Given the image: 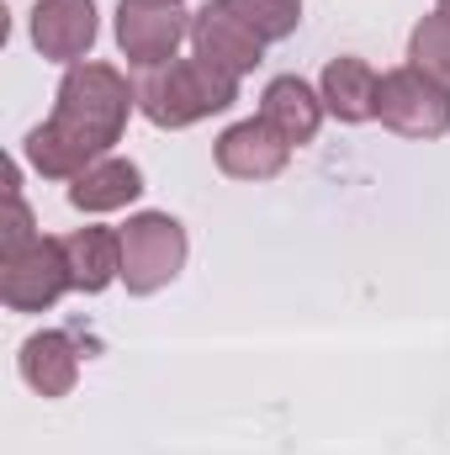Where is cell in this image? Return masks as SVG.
<instances>
[{
  "instance_id": "obj_14",
  "label": "cell",
  "mask_w": 450,
  "mask_h": 455,
  "mask_svg": "<svg viewBox=\"0 0 450 455\" xmlns=\"http://www.w3.org/2000/svg\"><path fill=\"white\" fill-rule=\"evenodd\" d=\"M138 191H143V175H138L133 159H101V164H91V170L69 186V202H75L80 212H117V207H127Z\"/></svg>"
},
{
  "instance_id": "obj_2",
  "label": "cell",
  "mask_w": 450,
  "mask_h": 455,
  "mask_svg": "<svg viewBox=\"0 0 450 455\" xmlns=\"http://www.w3.org/2000/svg\"><path fill=\"white\" fill-rule=\"evenodd\" d=\"M233 101H238V75L218 69L202 53L143 69V80H138V107L154 127H191L213 112H228Z\"/></svg>"
},
{
  "instance_id": "obj_18",
  "label": "cell",
  "mask_w": 450,
  "mask_h": 455,
  "mask_svg": "<svg viewBox=\"0 0 450 455\" xmlns=\"http://www.w3.org/2000/svg\"><path fill=\"white\" fill-rule=\"evenodd\" d=\"M435 5H440V16H446V21H450V0H435Z\"/></svg>"
},
{
  "instance_id": "obj_17",
  "label": "cell",
  "mask_w": 450,
  "mask_h": 455,
  "mask_svg": "<svg viewBox=\"0 0 450 455\" xmlns=\"http://www.w3.org/2000/svg\"><path fill=\"white\" fill-rule=\"evenodd\" d=\"M138 5H181V0H138Z\"/></svg>"
},
{
  "instance_id": "obj_12",
  "label": "cell",
  "mask_w": 450,
  "mask_h": 455,
  "mask_svg": "<svg viewBox=\"0 0 450 455\" xmlns=\"http://www.w3.org/2000/svg\"><path fill=\"white\" fill-rule=\"evenodd\" d=\"M64 254H69L75 291H107L122 275V233L112 228H75L64 238Z\"/></svg>"
},
{
  "instance_id": "obj_5",
  "label": "cell",
  "mask_w": 450,
  "mask_h": 455,
  "mask_svg": "<svg viewBox=\"0 0 450 455\" xmlns=\"http://www.w3.org/2000/svg\"><path fill=\"white\" fill-rule=\"evenodd\" d=\"M376 116L392 132H403V138H446L450 132V91H440L414 64L392 69L376 85Z\"/></svg>"
},
{
  "instance_id": "obj_6",
  "label": "cell",
  "mask_w": 450,
  "mask_h": 455,
  "mask_svg": "<svg viewBox=\"0 0 450 455\" xmlns=\"http://www.w3.org/2000/svg\"><path fill=\"white\" fill-rule=\"evenodd\" d=\"M186 37H191V21H186L181 5H138V0H122V11H117V43H122L127 64H138V69L170 64Z\"/></svg>"
},
{
  "instance_id": "obj_13",
  "label": "cell",
  "mask_w": 450,
  "mask_h": 455,
  "mask_svg": "<svg viewBox=\"0 0 450 455\" xmlns=\"http://www.w3.org/2000/svg\"><path fill=\"white\" fill-rule=\"evenodd\" d=\"M376 85H382V75L366 64V59H329V69H324V107L339 116V122H366V116H376Z\"/></svg>"
},
{
  "instance_id": "obj_3",
  "label": "cell",
  "mask_w": 450,
  "mask_h": 455,
  "mask_svg": "<svg viewBox=\"0 0 450 455\" xmlns=\"http://www.w3.org/2000/svg\"><path fill=\"white\" fill-rule=\"evenodd\" d=\"M186 265V228L170 212H138L122 228V281L133 297H154Z\"/></svg>"
},
{
  "instance_id": "obj_9",
  "label": "cell",
  "mask_w": 450,
  "mask_h": 455,
  "mask_svg": "<svg viewBox=\"0 0 450 455\" xmlns=\"http://www.w3.org/2000/svg\"><path fill=\"white\" fill-rule=\"evenodd\" d=\"M191 43H197L202 59H213L228 75H249V69L260 64V48H265L223 0H213V5H202V11L191 16Z\"/></svg>"
},
{
  "instance_id": "obj_10",
  "label": "cell",
  "mask_w": 450,
  "mask_h": 455,
  "mask_svg": "<svg viewBox=\"0 0 450 455\" xmlns=\"http://www.w3.org/2000/svg\"><path fill=\"white\" fill-rule=\"evenodd\" d=\"M324 96L308 85V80H297V75H281V80H270L265 85V96H260V116L292 143V148H302V143H313L318 138V122H324Z\"/></svg>"
},
{
  "instance_id": "obj_4",
  "label": "cell",
  "mask_w": 450,
  "mask_h": 455,
  "mask_svg": "<svg viewBox=\"0 0 450 455\" xmlns=\"http://www.w3.org/2000/svg\"><path fill=\"white\" fill-rule=\"evenodd\" d=\"M75 286L64 238H32L27 249L0 259V297L11 313H43Z\"/></svg>"
},
{
  "instance_id": "obj_15",
  "label": "cell",
  "mask_w": 450,
  "mask_h": 455,
  "mask_svg": "<svg viewBox=\"0 0 450 455\" xmlns=\"http://www.w3.org/2000/svg\"><path fill=\"white\" fill-rule=\"evenodd\" d=\"M223 5L260 37V43H281V37H292L297 21H302V0H223Z\"/></svg>"
},
{
  "instance_id": "obj_1",
  "label": "cell",
  "mask_w": 450,
  "mask_h": 455,
  "mask_svg": "<svg viewBox=\"0 0 450 455\" xmlns=\"http://www.w3.org/2000/svg\"><path fill=\"white\" fill-rule=\"evenodd\" d=\"M133 101H138V91H127V80L112 64H69L53 116L27 132L32 170L48 180H80L122 138Z\"/></svg>"
},
{
  "instance_id": "obj_8",
  "label": "cell",
  "mask_w": 450,
  "mask_h": 455,
  "mask_svg": "<svg viewBox=\"0 0 450 455\" xmlns=\"http://www.w3.org/2000/svg\"><path fill=\"white\" fill-rule=\"evenodd\" d=\"M32 43H37L43 59L80 64L96 43V0H37Z\"/></svg>"
},
{
  "instance_id": "obj_16",
  "label": "cell",
  "mask_w": 450,
  "mask_h": 455,
  "mask_svg": "<svg viewBox=\"0 0 450 455\" xmlns=\"http://www.w3.org/2000/svg\"><path fill=\"white\" fill-rule=\"evenodd\" d=\"M408 59L419 75H430L440 91H450V21L446 16H424L408 37Z\"/></svg>"
},
{
  "instance_id": "obj_7",
  "label": "cell",
  "mask_w": 450,
  "mask_h": 455,
  "mask_svg": "<svg viewBox=\"0 0 450 455\" xmlns=\"http://www.w3.org/2000/svg\"><path fill=\"white\" fill-rule=\"evenodd\" d=\"M292 159V143L265 122V116H249V122H233L223 138H218V170L233 180H270L281 175Z\"/></svg>"
},
{
  "instance_id": "obj_11",
  "label": "cell",
  "mask_w": 450,
  "mask_h": 455,
  "mask_svg": "<svg viewBox=\"0 0 450 455\" xmlns=\"http://www.w3.org/2000/svg\"><path fill=\"white\" fill-rule=\"evenodd\" d=\"M21 381L43 397H69L75 381H80V349L69 334L59 329H43L21 344Z\"/></svg>"
}]
</instances>
